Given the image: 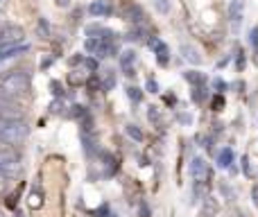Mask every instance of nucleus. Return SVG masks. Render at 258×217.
<instances>
[{"mask_svg": "<svg viewBox=\"0 0 258 217\" xmlns=\"http://www.w3.org/2000/svg\"><path fill=\"white\" fill-rule=\"evenodd\" d=\"M3 3H5V0H0V5H3Z\"/></svg>", "mask_w": 258, "mask_h": 217, "instance_id": "nucleus-30", "label": "nucleus"}, {"mask_svg": "<svg viewBox=\"0 0 258 217\" xmlns=\"http://www.w3.org/2000/svg\"><path fill=\"white\" fill-rule=\"evenodd\" d=\"M27 204H30V208H34V210H39L41 206H43V190H41L39 183H36V186L30 190V197H27Z\"/></svg>", "mask_w": 258, "mask_h": 217, "instance_id": "nucleus-11", "label": "nucleus"}, {"mask_svg": "<svg viewBox=\"0 0 258 217\" xmlns=\"http://www.w3.org/2000/svg\"><path fill=\"white\" fill-rule=\"evenodd\" d=\"M147 91H150V93H159V84H156L154 80H150L147 82Z\"/></svg>", "mask_w": 258, "mask_h": 217, "instance_id": "nucleus-25", "label": "nucleus"}, {"mask_svg": "<svg viewBox=\"0 0 258 217\" xmlns=\"http://www.w3.org/2000/svg\"><path fill=\"white\" fill-rule=\"evenodd\" d=\"M25 41V32L21 25H3L0 27V50L21 45Z\"/></svg>", "mask_w": 258, "mask_h": 217, "instance_id": "nucleus-4", "label": "nucleus"}, {"mask_svg": "<svg viewBox=\"0 0 258 217\" xmlns=\"http://www.w3.org/2000/svg\"><path fill=\"white\" fill-rule=\"evenodd\" d=\"M23 168V159L16 150L12 147H0V172L14 177L16 172H21Z\"/></svg>", "mask_w": 258, "mask_h": 217, "instance_id": "nucleus-3", "label": "nucleus"}, {"mask_svg": "<svg viewBox=\"0 0 258 217\" xmlns=\"http://www.w3.org/2000/svg\"><path fill=\"white\" fill-rule=\"evenodd\" d=\"M86 86H89L91 91H98V89H102V80H98V77H89V80H86Z\"/></svg>", "mask_w": 258, "mask_h": 217, "instance_id": "nucleus-22", "label": "nucleus"}, {"mask_svg": "<svg viewBox=\"0 0 258 217\" xmlns=\"http://www.w3.org/2000/svg\"><path fill=\"white\" fill-rule=\"evenodd\" d=\"M113 86H116V73L107 70V75L102 77V91H111Z\"/></svg>", "mask_w": 258, "mask_h": 217, "instance_id": "nucleus-16", "label": "nucleus"}, {"mask_svg": "<svg viewBox=\"0 0 258 217\" xmlns=\"http://www.w3.org/2000/svg\"><path fill=\"white\" fill-rule=\"evenodd\" d=\"M30 133L25 120L21 118H3L0 115V142H7V145H18L23 142Z\"/></svg>", "mask_w": 258, "mask_h": 217, "instance_id": "nucleus-2", "label": "nucleus"}, {"mask_svg": "<svg viewBox=\"0 0 258 217\" xmlns=\"http://www.w3.org/2000/svg\"><path fill=\"white\" fill-rule=\"evenodd\" d=\"M242 16H245V0H231L229 3V21L233 27L240 25Z\"/></svg>", "mask_w": 258, "mask_h": 217, "instance_id": "nucleus-7", "label": "nucleus"}, {"mask_svg": "<svg viewBox=\"0 0 258 217\" xmlns=\"http://www.w3.org/2000/svg\"><path fill=\"white\" fill-rule=\"evenodd\" d=\"M231 163H233V150L231 147H222L218 152V168L227 170V168H231Z\"/></svg>", "mask_w": 258, "mask_h": 217, "instance_id": "nucleus-12", "label": "nucleus"}, {"mask_svg": "<svg viewBox=\"0 0 258 217\" xmlns=\"http://www.w3.org/2000/svg\"><path fill=\"white\" fill-rule=\"evenodd\" d=\"M127 95H129V100H132V102H141V100H143V91L136 89V86H129Z\"/></svg>", "mask_w": 258, "mask_h": 217, "instance_id": "nucleus-18", "label": "nucleus"}, {"mask_svg": "<svg viewBox=\"0 0 258 217\" xmlns=\"http://www.w3.org/2000/svg\"><path fill=\"white\" fill-rule=\"evenodd\" d=\"M89 14L91 16H111L113 7L109 0H95V3L89 5Z\"/></svg>", "mask_w": 258, "mask_h": 217, "instance_id": "nucleus-8", "label": "nucleus"}, {"mask_svg": "<svg viewBox=\"0 0 258 217\" xmlns=\"http://www.w3.org/2000/svg\"><path fill=\"white\" fill-rule=\"evenodd\" d=\"M30 75L25 70H12L7 75L0 77V95L3 98H21V95L30 93Z\"/></svg>", "mask_w": 258, "mask_h": 217, "instance_id": "nucleus-1", "label": "nucleus"}, {"mask_svg": "<svg viewBox=\"0 0 258 217\" xmlns=\"http://www.w3.org/2000/svg\"><path fill=\"white\" fill-rule=\"evenodd\" d=\"M181 54H183V59H186L188 63H195V66H200V63H202V54H200V50L192 48V45L183 43V45H181Z\"/></svg>", "mask_w": 258, "mask_h": 217, "instance_id": "nucleus-10", "label": "nucleus"}, {"mask_svg": "<svg viewBox=\"0 0 258 217\" xmlns=\"http://www.w3.org/2000/svg\"><path fill=\"white\" fill-rule=\"evenodd\" d=\"M122 18L129 23H134V25H141V23H145V12H143L141 5L127 3L125 7H122Z\"/></svg>", "mask_w": 258, "mask_h": 217, "instance_id": "nucleus-5", "label": "nucleus"}, {"mask_svg": "<svg viewBox=\"0 0 258 217\" xmlns=\"http://www.w3.org/2000/svg\"><path fill=\"white\" fill-rule=\"evenodd\" d=\"M190 177L195 181H206L209 179V163H206L202 156H195L190 161Z\"/></svg>", "mask_w": 258, "mask_h": 217, "instance_id": "nucleus-6", "label": "nucleus"}, {"mask_svg": "<svg viewBox=\"0 0 258 217\" xmlns=\"http://www.w3.org/2000/svg\"><path fill=\"white\" fill-rule=\"evenodd\" d=\"M183 77H186V82H190V84H195V86H202L206 82V77L202 75V73H195V70H188Z\"/></svg>", "mask_w": 258, "mask_h": 217, "instance_id": "nucleus-15", "label": "nucleus"}, {"mask_svg": "<svg viewBox=\"0 0 258 217\" xmlns=\"http://www.w3.org/2000/svg\"><path fill=\"white\" fill-rule=\"evenodd\" d=\"M9 183H12V177H9V174H3V172H0V197H3L5 192L9 190Z\"/></svg>", "mask_w": 258, "mask_h": 217, "instance_id": "nucleus-19", "label": "nucleus"}, {"mask_svg": "<svg viewBox=\"0 0 258 217\" xmlns=\"http://www.w3.org/2000/svg\"><path fill=\"white\" fill-rule=\"evenodd\" d=\"M57 5H59V7H68V5H71V0H57Z\"/></svg>", "mask_w": 258, "mask_h": 217, "instance_id": "nucleus-28", "label": "nucleus"}, {"mask_svg": "<svg viewBox=\"0 0 258 217\" xmlns=\"http://www.w3.org/2000/svg\"><path fill=\"white\" fill-rule=\"evenodd\" d=\"M218 213V201L213 197H204V208H202V215L204 217H215Z\"/></svg>", "mask_w": 258, "mask_h": 217, "instance_id": "nucleus-14", "label": "nucleus"}, {"mask_svg": "<svg viewBox=\"0 0 258 217\" xmlns=\"http://www.w3.org/2000/svg\"><path fill=\"white\" fill-rule=\"evenodd\" d=\"M150 45L154 48L159 63H163V66H165V63H168V59H170V50H168V45H165L161 39H150Z\"/></svg>", "mask_w": 258, "mask_h": 217, "instance_id": "nucleus-9", "label": "nucleus"}, {"mask_svg": "<svg viewBox=\"0 0 258 217\" xmlns=\"http://www.w3.org/2000/svg\"><path fill=\"white\" fill-rule=\"evenodd\" d=\"M125 133H127L129 138H134L136 142H143V131L136 127V124H127V127H125Z\"/></svg>", "mask_w": 258, "mask_h": 217, "instance_id": "nucleus-17", "label": "nucleus"}, {"mask_svg": "<svg viewBox=\"0 0 258 217\" xmlns=\"http://www.w3.org/2000/svg\"><path fill=\"white\" fill-rule=\"evenodd\" d=\"M152 3H154L156 12H161V14H168L170 12V0H152Z\"/></svg>", "mask_w": 258, "mask_h": 217, "instance_id": "nucleus-21", "label": "nucleus"}, {"mask_svg": "<svg viewBox=\"0 0 258 217\" xmlns=\"http://www.w3.org/2000/svg\"><path fill=\"white\" fill-rule=\"evenodd\" d=\"M251 197H254V206L258 208V186H254V188H251Z\"/></svg>", "mask_w": 258, "mask_h": 217, "instance_id": "nucleus-26", "label": "nucleus"}, {"mask_svg": "<svg viewBox=\"0 0 258 217\" xmlns=\"http://www.w3.org/2000/svg\"><path fill=\"white\" fill-rule=\"evenodd\" d=\"M224 107V100H222V95H218V98H213V111H222Z\"/></svg>", "mask_w": 258, "mask_h": 217, "instance_id": "nucleus-23", "label": "nucleus"}, {"mask_svg": "<svg viewBox=\"0 0 258 217\" xmlns=\"http://www.w3.org/2000/svg\"><path fill=\"white\" fill-rule=\"evenodd\" d=\"M147 118H150L152 124H161V113H159V109H156V107L147 109Z\"/></svg>", "mask_w": 258, "mask_h": 217, "instance_id": "nucleus-20", "label": "nucleus"}, {"mask_svg": "<svg viewBox=\"0 0 258 217\" xmlns=\"http://www.w3.org/2000/svg\"><path fill=\"white\" fill-rule=\"evenodd\" d=\"M0 217H5V215H3V210H0Z\"/></svg>", "mask_w": 258, "mask_h": 217, "instance_id": "nucleus-29", "label": "nucleus"}, {"mask_svg": "<svg viewBox=\"0 0 258 217\" xmlns=\"http://www.w3.org/2000/svg\"><path fill=\"white\" fill-rule=\"evenodd\" d=\"M134 63H136V52L134 50H125L120 54V66L127 70V75H134Z\"/></svg>", "mask_w": 258, "mask_h": 217, "instance_id": "nucleus-13", "label": "nucleus"}, {"mask_svg": "<svg viewBox=\"0 0 258 217\" xmlns=\"http://www.w3.org/2000/svg\"><path fill=\"white\" fill-rule=\"evenodd\" d=\"M251 45L256 48V52H258V25L251 30Z\"/></svg>", "mask_w": 258, "mask_h": 217, "instance_id": "nucleus-24", "label": "nucleus"}, {"mask_svg": "<svg viewBox=\"0 0 258 217\" xmlns=\"http://www.w3.org/2000/svg\"><path fill=\"white\" fill-rule=\"evenodd\" d=\"M39 27H41V34H48V25H45V21H39Z\"/></svg>", "mask_w": 258, "mask_h": 217, "instance_id": "nucleus-27", "label": "nucleus"}]
</instances>
